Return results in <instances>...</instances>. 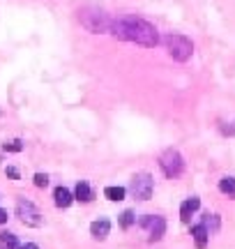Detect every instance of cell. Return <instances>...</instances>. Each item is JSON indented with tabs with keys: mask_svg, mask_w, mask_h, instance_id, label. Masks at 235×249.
<instances>
[{
	"mask_svg": "<svg viewBox=\"0 0 235 249\" xmlns=\"http://www.w3.org/2000/svg\"><path fill=\"white\" fill-rule=\"evenodd\" d=\"M17 217L23 224H28V226H42V224H44L39 210H37L30 201H18L17 203Z\"/></svg>",
	"mask_w": 235,
	"mask_h": 249,
	"instance_id": "8992f818",
	"label": "cell"
},
{
	"mask_svg": "<svg viewBox=\"0 0 235 249\" xmlns=\"http://www.w3.org/2000/svg\"><path fill=\"white\" fill-rule=\"evenodd\" d=\"M152 189H154V180L150 173H136L132 182H129V192L138 201H148L152 196Z\"/></svg>",
	"mask_w": 235,
	"mask_h": 249,
	"instance_id": "5b68a950",
	"label": "cell"
},
{
	"mask_svg": "<svg viewBox=\"0 0 235 249\" xmlns=\"http://www.w3.org/2000/svg\"><path fill=\"white\" fill-rule=\"evenodd\" d=\"M166 49H168V53H171L173 60L178 62H187L194 53V44H191L189 39L185 35H178V33H173V35H166Z\"/></svg>",
	"mask_w": 235,
	"mask_h": 249,
	"instance_id": "3957f363",
	"label": "cell"
},
{
	"mask_svg": "<svg viewBox=\"0 0 235 249\" xmlns=\"http://www.w3.org/2000/svg\"><path fill=\"white\" fill-rule=\"evenodd\" d=\"M141 226L150 231V240H162L164 233H166V219L159 214H145L141 217Z\"/></svg>",
	"mask_w": 235,
	"mask_h": 249,
	"instance_id": "52a82bcc",
	"label": "cell"
},
{
	"mask_svg": "<svg viewBox=\"0 0 235 249\" xmlns=\"http://www.w3.org/2000/svg\"><path fill=\"white\" fill-rule=\"evenodd\" d=\"M53 198H55V205H58V208H69V205H72V201H74L72 192H69L67 187H55Z\"/></svg>",
	"mask_w": 235,
	"mask_h": 249,
	"instance_id": "8fae6325",
	"label": "cell"
},
{
	"mask_svg": "<svg viewBox=\"0 0 235 249\" xmlns=\"http://www.w3.org/2000/svg\"><path fill=\"white\" fill-rule=\"evenodd\" d=\"M203 226L208 229V233H217L219 231V217H217V214L205 213V214H203Z\"/></svg>",
	"mask_w": 235,
	"mask_h": 249,
	"instance_id": "2e32d148",
	"label": "cell"
},
{
	"mask_svg": "<svg viewBox=\"0 0 235 249\" xmlns=\"http://www.w3.org/2000/svg\"><path fill=\"white\" fill-rule=\"evenodd\" d=\"M0 249H18L17 235H14V233H9V231L0 233Z\"/></svg>",
	"mask_w": 235,
	"mask_h": 249,
	"instance_id": "4fadbf2b",
	"label": "cell"
},
{
	"mask_svg": "<svg viewBox=\"0 0 235 249\" xmlns=\"http://www.w3.org/2000/svg\"><path fill=\"white\" fill-rule=\"evenodd\" d=\"M125 194H127L125 187H106V189H104V196H106L109 201H122Z\"/></svg>",
	"mask_w": 235,
	"mask_h": 249,
	"instance_id": "9a60e30c",
	"label": "cell"
},
{
	"mask_svg": "<svg viewBox=\"0 0 235 249\" xmlns=\"http://www.w3.org/2000/svg\"><path fill=\"white\" fill-rule=\"evenodd\" d=\"M191 235H194V242H196V247H199V249L208 247L210 233H208V229H205L203 224H196V226H191Z\"/></svg>",
	"mask_w": 235,
	"mask_h": 249,
	"instance_id": "7c38bea8",
	"label": "cell"
},
{
	"mask_svg": "<svg viewBox=\"0 0 235 249\" xmlns=\"http://www.w3.org/2000/svg\"><path fill=\"white\" fill-rule=\"evenodd\" d=\"M49 185V176L46 173H35V187H46Z\"/></svg>",
	"mask_w": 235,
	"mask_h": 249,
	"instance_id": "d6986e66",
	"label": "cell"
},
{
	"mask_svg": "<svg viewBox=\"0 0 235 249\" xmlns=\"http://www.w3.org/2000/svg\"><path fill=\"white\" fill-rule=\"evenodd\" d=\"M79 21H81V26L85 28L88 33H95V35H100V33H109L111 23H113L106 12H101V9H92V7L81 9V12H79Z\"/></svg>",
	"mask_w": 235,
	"mask_h": 249,
	"instance_id": "7a4b0ae2",
	"label": "cell"
},
{
	"mask_svg": "<svg viewBox=\"0 0 235 249\" xmlns=\"http://www.w3.org/2000/svg\"><path fill=\"white\" fill-rule=\"evenodd\" d=\"M159 166H162L166 178H178L182 171H185V160H182L180 152L171 148V150H166L162 157H159Z\"/></svg>",
	"mask_w": 235,
	"mask_h": 249,
	"instance_id": "277c9868",
	"label": "cell"
},
{
	"mask_svg": "<svg viewBox=\"0 0 235 249\" xmlns=\"http://www.w3.org/2000/svg\"><path fill=\"white\" fill-rule=\"evenodd\" d=\"M111 33L118 39H127V42H136L141 46H157L159 44V33L152 23H148L145 18L138 17H120L118 21L111 23Z\"/></svg>",
	"mask_w": 235,
	"mask_h": 249,
	"instance_id": "6da1fadb",
	"label": "cell"
},
{
	"mask_svg": "<svg viewBox=\"0 0 235 249\" xmlns=\"http://www.w3.org/2000/svg\"><path fill=\"white\" fill-rule=\"evenodd\" d=\"M134 222H136V217H134L132 210H125V213L120 214V226H122V229H129Z\"/></svg>",
	"mask_w": 235,
	"mask_h": 249,
	"instance_id": "e0dca14e",
	"label": "cell"
},
{
	"mask_svg": "<svg viewBox=\"0 0 235 249\" xmlns=\"http://www.w3.org/2000/svg\"><path fill=\"white\" fill-rule=\"evenodd\" d=\"M7 219H9V217H7V210H2V208H0V224H5Z\"/></svg>",
	"mask_w": 235,
	"mask_h": 249,
	"instance_id": "44dd1931",
	"label": "cell"
},
{
	"mask_svg": "<svg viewBox=\"0 0 235 249\" xmlns=\"http://www.w3.org/2000/svg\"><path fill=\"white\" fill-rule=\"evenodd\" d=\"M2 148H5L7 152H21L23 150V143L18 141V139H14V141H5L2 143Z\"/></svg>",
	"mask_w": 235,
	"mask_h": 249,
	"instance_id": "ac0fdd59",
	"label": "cell"
},
{
	"mask_svg": "<svg viewBox=\"0 0 235 249\" xmlns=\"http://www.w3.org/2000/svg\"><path fill=\"white\" fill-rule=\"evenodd\" d=\"M18 249H39L37 245H33V242H28V245H23V247H18Z\"/></svg>",
	"mask_w": 235,
	"mask_h": 249,
	"instance_id": "7402d4cb",
	"label": "cell"
},
{
	"mask_svg": "<svg viewBox=\"0 0 235 249\" xmlns=\"http://www.w3.org/2000/svg\"><path fill=\"white\" fill-rule=\"evenodd\" d=\"M74 198L81 201V203H90L92 198H95V192L90 189V185H88L85 180H81V182L76 185V189H74Z\"/></svg>",
	"mask_w": 235,
	"mask_h": 249,
	"instance_id": "30bf717a",
	"label": "cell"
},
{
	"mask_svg": "<svg viewBox=\"0 0 235 249\" xmlns=\"http://www.w3.org/2000/svg\"><path fill=\"white\" fill-rule=\"evenodd\" d=\"M219 192L226 194L228 198H235V178H221L219 180Z\"/></svg>",
	"mask_w": 235,
	"mask_h": 249,
	"instance_id": "5bb4252c",
	"label": "cell"
},
{
	"mask_svg": "<svg viewBox=\"0 0 235 249\" xmlns=\"http://www.w3.org/2000/svg\"><path fill=\"white\" fill-rule=\"evenodd\" d=\"M201 208V198L199 196H191V198H187L185 203H182V208H180V219L185 224H189L191 222V214L196 213Z\"/></svg>",
	"mask_w": 235,
	"mask_h": 249,
	"instance_id": "ba28073f",
	"label": "cell"
},
{
	"mask_svg": "<svg viewBox=\"0 0 235 249\" xmlns=\"http://www.w3.org/2000/svg\"><path fill=\"white\" fill-rule=\"evenodd\" d=\"M5 173H7L9 178H14V180H18V171H17V169H12V166H7V169H5Z\"/></svg>",
	"mask_w": 235,
	"mask_h": 249,
	"instance_id": "ffe728a7",
	"label": "cell"
},
{
	"mask_svg": "<svg viewBox=\"0 0 235 249\" xmlns=\"http://www.w3.org/2000/svg\"><path fill=\"white\" fill-rule=\"evenodd\" d=\"M109 231H111L109 219H97V222L90 224V233H92V238H95V240H104V238L109 235Z\"/></svg>",
	"mask_w": 235,
	"mask_h": 249,
	"instance_id": "9c48e42d",
	"label": "cell"
}]
</instances>
